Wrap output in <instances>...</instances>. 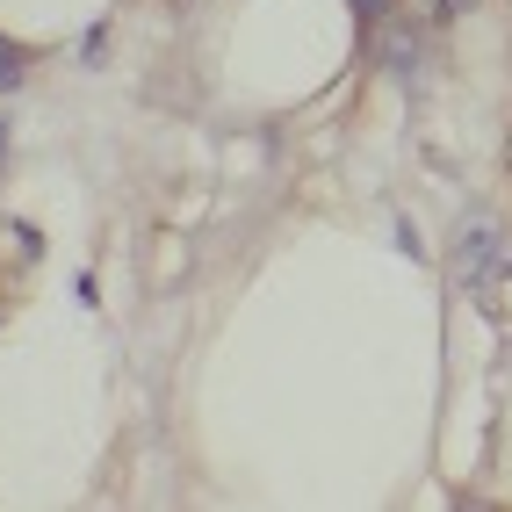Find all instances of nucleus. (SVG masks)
Returning a JSON list of instances; mask_svg holds the SVG:
<instances>
[{"instance_id":"obj_3","label":"nucleus","mask_w":512,"mask_h":512,"mask_svg":"<svg viewBox=\"0 0 512 512\" xmlns=\"http://www.w3.org/2000/svg\"><path fill=\"white\" fill-rule=\"evenodd\" d=\"M462 8H469V0H440V15H462Z\"/></svg>"},{"instance_id":"obj_2","label":"nucleus","mask_w":512,"mask_h":512,"mask_svg":"<svg viewBox=\"0 0 512 512\" xmlns=\"http://www.w3.org/2000/svg\"><path fill=\"white\" fill-rule=\"evenodd\" d=\"M354 8H361L368 22H383V15H390V0H354Z\"/></svg>"},{"instance_id":"obj_1","label":"nucleus","mask_w":512,"mask_h":512,"mask_svg":"<svg viewBox=\"0 0 512 512\" xmlns=\"http://www.w3.org/2000/svg\"><path fill=\"white\" fill-rule=\"evenodd\" d=\"M448 267H455V282H462V289H476V282H491L498 267H512V260H505V238H498V224H491V217L462 224V238H455V260H448Z\"/></svg>"}]
</instances>
